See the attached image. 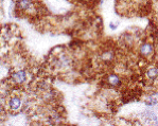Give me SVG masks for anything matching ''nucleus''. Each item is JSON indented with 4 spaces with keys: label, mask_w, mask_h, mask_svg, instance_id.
Returning <instances> with one entry per match:
<instances>
[{
    "label": "nucleus",
    "mask_w": 158,
    "mask_h": 126,
    "mask_svg": "<svg viewBox=\"0 0 158 126\" xmlns=\"http://www.w3.org/2000/svg\"><path fill=\"white\" fill-rule=\"evenodd\" d=\"M141 116H142V118L144 119V120L148 121V123H151V122H153L154 124H156L158 122V118H157V114H156L155 111L144 110Z\"/></svg>",
    "instance_id": "20e7f679"
},
{
    "label": "nucleus",
    "mask_w": 158,
    "mask_h": 126,
    "mask_svg": "<svg viewBox=\"0 0 158 126\" xmlns=\"http://www.w3.org/2000/svg\"><path fill=\"white\" fill-rule=\"evenodd\" d=\"M61 120H62V117H61V114H58L57 111L53 110L50 114V121H52V123H53V124L58 123Z\"/></svg>",
    "instance_id": "9d476101"
},
{
    "label": "nucleus",
    "mask_w": 158,
    "mask_h": 126,
    "mask_svg": "<svg viewBox=\"0 0 158 126\" xmlns=\"http://www.w3.org/2000/svg\"><path fill=\"white\" fill-rule=\"evenodd\" d=\"M138 51H139L140 56H142L143 58H146V60H150L155 54V47H154L152 42H145L139 46V50Z\"/></svg>",
    "instance_id": "f257e3e1"
},
{
    "label": "nucleus",
    "mask_w": 158,
    "mask_h": 126,
    "mask_svg": "<svg viewBox=\"0 0 158 126\" xmlns=\"http://www.w3.org/2000/svg\"><path fill=\"white\" fill-rule=\"evenodd\" d=\"M101 58L104 63H111L113 60V58H115V53L111 50H106V51H104L102 53Z\"/></svg>",
    "instance_id": "0eeeda50"
},
{
    "label": "nucleus",
    "mask_w": 158,
    "mask_h": 126,
    "mask_svg": "<svg viewBox=\"0 0 158 126\" xmlns=\"http://www.w3.org/2000/svg\"><path fill=\"white\" fill-rule=\"evenodd\" d=\"M12 78L16 84H21V83H24V82L26 81V78H27V73H26L24 70H20V71L15 72V73L12 75Z\"/></svg>",
    "instance_id": "423d86ee"
},
{
    "label": "nucleus",
    "mask_w": 158,
    "mask_h": 126,
    "mask_svg": "<svg viewBox=\"0 0 158 126\" xmlns=\"http://www.w3.org/2000/svg\"><path fill=\"white\" fill-rule=\"evenodd\" d=\"M118 24H119V22H116V24H115L113 21H111V22H109V29H111V30H113V31L117 30Z\"/></svg>",
    "instance_id": "9b49d317"
},
{
    "label": "nucleus",
    "mask_w": 158,
    "mask_h": 126,
    "mask_svg": "<svg viewBox=\"0 0 158 126\" xmlns=\"http://www.w3.org/2000/svg\"><path fill=\"white\" fill-rule=\"evenodd\" d=\"M9 105L12 110H17L21 106V100L17 96H13L12 99L9 101Z\"/></svg>",
    "instance_id": "6e6552de"
},
{
    "label": "nucleus",
    "mask_w": 158,
    "mask_h": 126,
    "mask_svg": "<svg viewBox=\"0 0 158 126\" xmlns=\"http://www.w3.org/2000/svg\"><path fill=\"white\" fill-rule=\"evenodd\" d=\"M144 104L149 107H154L158 105V92H153L149 94L144 100Z\"/></svg>",
    "instance_id": "39448f33"
},
{
    "label": "nucleus",
    "mask_w": 158,
    "mask_h": 126,
    "mask_svg": "<svg viewBox=\"0 0 158 126\" xmlns=\"http://www.w3.org/2000/svg\"><path fill=\"white\" fill-rule=\"evenodd\" d=\"M106 83L111 88H120L123 84V80L117 73H109L106 76Z\"/></svg>",
    "instance_id": "f03ea898"
},
{
    "label": "nucleus",
    "mask_w": 158,
    "mask_h": 126,
    "mask_svg": "<svg viewBox=\"0 0 158 126\" xmlns=\"http://www.w3.org/2000/svg\"><path fill=\"white\" fill-rule=\"evenodd\" d=\"M144 76L148 81L155 82L158 80V65H152L146 68L144 72Z\"/></svg>",
    "instance_id": "7ed1b4c3"
},
{
    "label": "nucleus",
    "mask_w": 158,
    "mask_h": 126,
    "mask_svg": "<svg viewBox=\"0 0 158 126\" xmlns=\"http://www.w3.org/2000/svg\"><path fill=\"white\" fill-rule=\"evenodd\" d=\"M17 1V6L20 10H30L32 8V1L31 0H16Z\"/></svg>",
    "instance_id": "1a4fd4ad"
}]
</instances>
